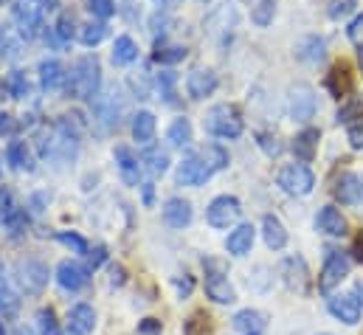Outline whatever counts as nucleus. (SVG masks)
Returning a JSON list of instances; mask_svg holds the SVG:
<instances>
[{"label":"nucleus","instance_id":"obj_26","mask_svg":"<svg viewBox=\"0 0 363 335\" xmlns=\"http://www.w3.org/2000/svg\"><path fill=\"white\" fill-rule=\"evenodd\" d=\"M40 82H43L45 90H60V87H65L68 74H65L62 62H57V60H45V62H40Z\"/></svg>","mask_w":363,"mask_h":335},{"label":"nucleus","instance_id":"obj_27","mask_svg":"<svg viewBox=\"0 0 363 335\" xmlns=\"http://www.w3.org/2000/svg\"><path fill=\"white\" fill-rule=\"evenodd\" d=\"M152 136H155V116L150 110H138L133 116V138L138 144H147L152 141Z\"/></svg>","mask_w":363,"mask_h":335},{"label":"nucleus","instance_id":"obj_19","mask_svg":"<svg viewBox=\"0 0 363 335\" xmlns=\"http://www.w3.org/2000/svg\"><path fill=\"white\" fill-rule=\"evenodd\" d=\"M254 240H257V229L251 223H242V226H237L228 234L225 251L231 253V256H245V253H251V248H254Z\"/></svg>","mask_w":363,"mask_h":335},{"label":"nucleus","instance_id":"obj_32","mask_svg":"<svg viewBox=\"0 0 363 335\" xmlns=\"http://www.w3.org/2000/svg\"><path fill=\"white\" fill-rule=\"evenodd\" d=\"M141 161H144V167H147V172H150L152 177L164 175V172H167V167H169V158H167V153H164V150H155V147H152V150H147Z\"/></svg>","mask_w":363,"mask_h":335},{"label":"nucleus","instance_id":"obj_14","mask_svg":"<svg viewBox=\"0 0 363 335\" xmlns=\"http://www.w3.org/2000/svg\"><path fill=\"white\" fill-rule=\"evenodd\" d=\"M281 276H284V285L296 293H307L310 287V270H307V262L301 256H287L281 262Z\"/></svg>","mask_w":363,"mask_h":335},{"label":"nucleus","instance_id":"obj_48","mask_svg":"<svg viewBox=\"0 0 363 335\" xmlns=\"http://www.w3.org/2000/svg\"><path fill=\"white\" fill-rule=\"evenodd\" d=\"M358 113H361V101H350L347 107L338 110V121H352V116H358Z\"/></svg>","mask_w":363,"mask_h":335},{"label":"nucleus","instance_id":"obj_22","mask_svg":"<svg viewBox=\"0 0 363 335\" xmlns=\"http://www.w3.org/2000/svg\"><path fill=\"white\" fill-rule=\"evenodd\" d=\"M96 327V313L91 304H77L68 313V333L71 335H91Z\"/></svg>","mask_w":363,"mask_h":335},{"label":"nucleus","instance_id":"obj_38","mask_svg":"<svg viewBox=\"0 0 363 335\" xmlns=\"http://www.w3.org/2000/svg\"><path fill=\"white\" fill-rule=\"evenodd\" d=\"M57 240H60L62 246H68L74 253H88V240H85V237H79L77 231H60V234H57Z\"/></svg>","mask_w":363,"mask_h":335},{"label":"nucleus","instance_id":"obj_58","mask_svg":"<svg viewBox=\"0 0 363 335\" xmlns=\"http://www.w3.org/2000/svg\"><path fill=\"white\" fill-rule=\"evenodd\" d=\"M358 290H363V279H361V282H358Z\"/></svg>","mask_w":363,"mask_h":335},{"label":"nucleus","instance_id":"obj_41","mask_svg":"<svg viewBox=\"0 0 363 335\" xmlns=\"http://www.w3.org/2000/svg\"><path fill=\"white\" fill-rule=\"evenodd\" d=\"M74 26H77V23H74V14H71V11H62L60 20H57V37H60L62 43H68V40L74 37V31H77Z\"/></svg>","mask_w":363,"mask_h":335},{"label":"nucleus","instance_id":"obj_33","mask_svg":"<svg viewBox=\"0 0 363 335\" xmlns=\"http://www.w3.org/2000/svg\"><path fill=\"white\" fill-rule=\"evenodd\" d=\"M152 60L161 62V65H178V62L186 60V48L183 45H158Z\"/></svg>","mask_w":363,"mask_h":335},{"label":"nucleus","instance_id":"obj_46","mask_svg":"<svg viewBox=\"0 0 363 335\" xmlns=\"http://www.w3.org/2000/svg\"><path fill=\"white\" fill-rule=\"evenodd\" d=\"M17 119L11 113H0V136H14L17 133Z\"/></svg>","mask_w":363,"mask_h":335},{"label":"nucleus","instance_id":"obj_17","mask_svg":"<svg viewBox=\"0 0 363 335\" xmlns=\"http://www.w3.org/2000/svg\"><path fill=\"white\" fill-rule=\"evenodd\" d=\"M186 90L191 99H206L217 90V74L211 68H194L189 77H186Z\"/></svg>","mask_w":363,"mask_h":335},{"label":"nucleus","instance_id":"obj_13","mask_svg":"<svg viewBox=\"0 0 363 335\" xmlns=\"http://www.w3.org/2000/svg\"><path fill=\"white\" fill-rule=\"evenodd\" d=\"M324 84H327V90H330L333 99H347V96L355 90V74H352V68H350L347 62H335V65L330 68Z\"/></svg>","mask_w":363,"mask_h":335},{"label":"nucleus","instance_id":"obj_10","mask_svg":"<svg viewBox=\"0 0 363 335\" xmlns=\"http://www.w3.org/2000/svg\"><path fill=\"white\" fill-rule=\"evenodd\" d=\"M327 310H330L338 322L355 327L363 316V299L358 296V293H338V296H330Z\"/></svg>","mask_w":363,"mask_h":335},{"label":"nucleus","instance_id":"obj_52","mask_svg":"<svg viewBox=\"0 0 363 335\" xmlns=\"http://www.w3.org/2000/svg\"><path fill=\"white\" fill-rule=\"evenodd\" d=\"M175 285H178V293H181V296H189V293H191V287H194V279H191L189 273H183V279H178Z\"/></svg>","mask_w":363,"mask_h":335},{"label":"nucleus","instance_id":"obj_44","mask_svg":"<svg viewBox=\"0 0 363 335\" xmlns=\"http://www.w3.org/2000/svg\"><path fill=\"white\" fill-rule=\"evenodd\" d=\"M257 138H259V147L265 150V155H271V158H276V155L281 153V144H279V138H276L273 133H259Z\"/></svg>","mask_w":363,"mask_h":335},{"label":"nucleus","instance_id":"obj_60","mask_svg":"<svg viewBox=\"0 0 363 335\" xmlns=\"http://www.w3.org/2000/svg\"><path fill=\"white\" fill-rule=\"evenodd\" d=\"M0 335H6V333H3V322H0Z\"/></svg>","mask_w":363,"mask_h":335},{"label":"nucleus","instance_id":"obj_20","mask_svg":"<svg viewBox=\"0 0 363 335\" xmlns=\"http://www.w3.org/2000/svg\"><path fill=\"white\" fill-rule=\"evenodd\" d=\"M318 141H321V133H318L315 127H307V130H301V133L293 138V155H296L301 164H310V161L315 158Z\"/></svg>","mask_w":363,"mask_h":335},{"label":"nucleus","instance_id":"obj_23","mask_svg":"<svg viewBox=\"0 0 363 335\" xmlns=\"http://www.w3.org/2000/svg\"><path fill=\"white\" fill-rule=\"evenodd\" d=\"M0 223H6V226L14 229V231L23 226V209L17 206L14 192H11L9 186L0 189Z\"/></svg>","mask_w":363,"mask_h":335},{"label":"nucleus","instance_id":"obj_7","mask_svg":"<svg viewBox=\"0 0 363 335\" xmlns=\"http://www.w3.org/2000/svg\"><path fill=\"white\" fill-rule=\"evenodd\" d=\"M276 183L281 186V192H287V194H293V197H304V194L313 192L315 175L304 167V164H290V167H284L279 172Z\"/></svg>","mask_w":363,"mask_h":335},{"label":"nucleus","instance_id":"obj_42","mask_svg":"<svg viewBox=\"0 0 363 335\" xmlns=\"http://www.w3.org/2000/svg\"><path fill=\"white\" fill-rule=\"evenodd\" d=\"M9 87H11V99H26V93H28V82H26L23 71H11V77H9Z\"/></svg>","mask_w":363,"mask_h":335},{"label":"nucleus","instance_id":"obj_28","mask_svg":"<svg viewBox=\"0 0 363 335\" xmlns=\"http://www.w3.org/2000/svg\"><path fill=\"white\" fill-rule=\"evenodd\" d=\"M324 40L321 37H304L301 43H298V48H296V57L298 60H304V62H318V60H324Z\"/></svg>","mask_w":363,"mask_h":335},{"label":"nucleus","instance_id":"obj_54","mask_svg":"<svg viewBox=\"0 0 363 335\" xmlns=\"http://www.w3.org/2000/svg\"><path fill=\"white\" fill-rule=\"evenodd\" d=\"M352 253H355L358 262H363V231L355 237V243H352Z\"/></svg>","mask_w":363,"mask_h":335},{"label":"nucleus","instance_id":"obj_50","mask_svg":"<svg viewBox=\"0 0 363 335\" xmlns=\"http://www.w3.org/2000/svg\"><path fill=\"white\" fill-rule=\"evenodd\" d=\"M138 333H144V335L161 333V322H158V319H144V322L138 324Z\"/></svg>","mask_w":363,"mask_h":335},{"label":"nucleus","instance_id":"obj_11","mask_svg":"<svg viewBox=\"0 0 363 335\" xmlns=\"http://www.w3.org/2000/svg\"><path fill=\"white\" fill-rule=\"evenodd\" d=\"M88 279H91V268H85V265H79L74 259H62L57 265V285L62 290L77 293V290H82L88 285Z\"/></svg>","mask_w":363,"mask_h":335},{"label":"nucleus","instance_id":"obj_12","mask_svg":"<svg viewBox=\"0 0 363 335\" xmlns=\"http://www.w3.org/2000/svg\"><path fill=\"white\" fill-rule=\"evenodd\" d=\"M315 93L307 87V84H298L290 90V101H287V110H290V119L293 121H310L315 116Z\"/></svg>","mask_w":363,"mask_h":335},{"label":"nucleus","instance_id":"obj_61","mask_svg":"<svg viewBox=\"0 0 363 335\" xmlns=\"http://www.w3.org/2000/svg\"><path fill=\"white\" fill-rule=\"evenodd\" d=\"M318 335H333V333H318Z\"/></svg>","mask_w":363,"mask_h":335},{"label":"nucleus","instance_id":"obj_47","mask_svg":"<svg viewBox=\"0 0 363 335\" xmlns=\"http://www.w3.org/2000/svg\"><path fill=\"white\" fill-rule=\"evenodd\" d=\"M350 40H352L358 48H363V14H358V17L352 20V26H350Z\"/></svg>","mask_w":363,"mask_h":335},{"label":"nucleus","instance_id":"obj_5","mask_svg":"<svg viewBox=\"0 0 363 335\" xmlns=\"http://www.w3.org/2000/svg\"><path fill=\"white\" fill-rule=\"evenodd\" d=\"M43 9H45L43 0H14L11 17H14V26H17L20 37L31 40V37L40 34V28H43Z\"/></svg>","mask_w":363,"mask_h":335},{"label":"nucleus","instance_id":"obj_8","mask_svg":"<svg viewBox=\"0 0 363 335\" xmlns=\"http://www.w3.org/2000/svg\"><path fill=\"white\" fill-rule=\"evenodd\" d=\"M14 276H17V285L31 296H40L43 287L48 285V268L40 259H20L14 268Z\"/></svg>","mask_w":363,"mask_h":335},{"label":"nucleus","instance_id":"obj_25","mask_svg":"<svg viewBox=\"0 0 363 335\" xmlns=\"http://www.w3.org/2000/svg\"><path fill=\"white\" fill-rule=\"evenodd\" d=\"M116 164H118V172H121L124 183H130V186L138 183L141 164H138V158H135V153L130 147H116Z\"/></svg>","mask_w":363,"mask_h":335},{"label":"nucleus","instance_id":"obj_49","mask_svg":"<svg viewBox=\"0 0 363 335\" xmlns=\"http://www.w3.org/2000/svg\"><path fill=\"white\" fill-rule=\"evenodd\" d=\"M104 259H107V248H104V246H96V248L88 253V265H91L93 270H96V268H99Z\"/></svg>","mask_w":363,"mask_h":335},{"label":"nucleus","instance_id":"obj_15","mask_svg":"<svg viewBox=\"0 0 363 335\" xmlns=\"http://www.w3.org/2000/svg\"><path fill=\"white\" fill-rule=\"evenodd\" d=\"M333 194H335L344 206H358L363 200V180L355 172H344V175L335 180Z\"/></svg>","mask_w":363,"mask_h":335},{"label":"nucleus","instance_id":"obj_6","mask_svg":"<svg viewBox=\"0 0 363 335\" xmlns=\"http://www.w3.org/2000/svg\"><path fill=\"white\" fill-rule=\"evenodd\" d=\"M350 268H352V259L344 251H330L324 259V268L318 273V290L321 293H333L347 276H350Z\"/></svg>","mask_w":363,"mask_h":335},{"label":"nucleus","instance_id":"obj_35","mask_svg":"<svg viewBox=\"0 0 363 335\" xmlns=\"http://www.w3.org/2000/svg\"><path fill=\"white\" fill-rule=\"evenodd\" d=\"M104 37H107V26H104V23H85V26H82V31H79L82 45H88V48L99 45Z\"/></svg>","mask_w":363,"mask_h":335},{"label":"nucleus","instance_id":"obj_59","mask_svg":"<svg viewBox=\"0 0 363 335\" xmlns=\"http://www.w3.org/2000/svg\"><path fill=\"white\" fill-rule=\"evenodd\" d=\"M43 3H51V6H54V3H57V0H43Z\"/></svg>","mask_w":363,"mask_h":335},{"label":"nucleus","instance_id":"obj_16","mask_svg":"<svg viewBox=\"0 0 363 335\" xmlns=\"http://www.w3.org/2000/svg\"><path fill=\"white\" fill-rule=\"evenodd\" d=\"M231 324H234V330L240 335H265V330H268V316L262 310L245 307V310H240L231 319Z\"/></svg>","mask_w":363,"mask_h":335},{"label":"nucleus","instance_id":"obj_53","mask_svg":"<svg viewBox=\"0 0 363 335\" xmlns=\"http://www.w3.org/2000/svg\"><path fill=\"white\" fill-rule=\"evenodd\" d=\"M113 276H110V282L116 285V287H121L124 285V279H127V273H124V268L121 265H113V270H110Z\"/></svg>","mask_w":363,"mask_h":335},{"label":"nucleus","instance_id":"obj_29","mask_svg":"<svg viewBox=\"0 0 363 335\" xmlns=\"http://www.w3.org/2000/svg\"><path fill=\"white\" fill-rule=\"evenodd\" d=\"M138 60V45L130 37H116L113 43V62L116 65H130Z\"/></svg>","mask_w":363,"mask_h":335},{"label":"nucleus","instance_id":"obj_51","mask_svg":"<svg viewBox=\"0 0 363 335\" xmlns=\"http://www.w3.org/2000/svg\"><path fill=\"white\" fill-rule=\"evenodd\" d=\"M172 82H175L172 74H161V77H158V87L167 93V101H172Z\"/></svg>","mask_w":363,"mask_h":335},{"label":"nucleus","instance_id":"obj_31","mask_svg":"<svg viewBox=\"0 0 363 335\" xmlns=\"http://www.w3.org/2000/svg\"><path fill=\"white\" fill-rule=\"evenodd\" d=\"M167 138H169L175 147H189V144H191V121H189V119H175V121L169 124Z\"/></svg>","mask_w":363,"mask_h":335},{"label":"nucleus","instance_id":"obj_9","mask_svg":"<svg viewBox=\"0 0 363 335\" xmlns=\"http://www.w3.org/2000/svg\"><path fill=\"white\" fill-rule=\"evenodd\" d=\"M240 214H242V206H240V200L231 197V194L214 197V200L208 203V209H206V220H208L211 229H228L231 223L240 220Z\"/></svg>","mask_w":363,"mask_h":335},{"label":"nucleus","instance_id":"obj_1","mask_svg":"<svg viewBox=\"0 0 363 335\" xmlns=\"http://www.w3.org/2000/svg\"><path fill=\"white\" fill-rule=\"evenodd\" d=\"M228 167V153L217 144H208L203 147L200 153H191L186 155L178 167V183L183 186H203L214 172Z\"/></svg>","mask_w":363,"mask_h":335},{"label":"nucleus","instance_id":"obj_4","mask_svg":"<svg viewBox=\"0 0 363 335\" xmlns=\"http://www.w3.org/2000/svg\"><path fill=\"white\" fill-rule=\"evenodd\" d=\"M203 268H206V296L217 304H234L237 302V290L234 285L228 282V270L220 259H203Z\"/></svg>","mask_w":363,"mask_h":335},{"label":"nucleus","instance_id":"obj_57","mask_svg":"<svg viewBox=\"0 0 363 335\" xmlns=\"http://www.w3.org/2000/svg\"><path fill=\"white\" fill-rule=\"evenodd\" d=\"M11 335H34V330H28V327H17Z\"/></svg>","mask_w":363,"mask_h":335},{"label":"nucleus","instance_id":"obj_21","mask_svg":"<svg viewBox=\"0 0 363 335\" xmlns=\"http://www.w3.org/2000/svg\"><path fill=\"white\" fill-rule=\"evenodd\" d=\"M164 220L172 229H186L191 223V203L183 197H169L164 203Z\"/></svg>","mask_w":363,"mask_h":335},{"label":"nucleus","instance_id":"obj_34","mask_svg":"<svg viewBox=\"0 0 363 335\" xmlns=\"http://www.w3.org/2000/svg\"><path fill=\"white\" fill-rule=\"evenodd\" d=\"M273 14H276V0H257L254 9H251V20L257 26H271L273 23Z\"/></svg>","mask_w":363,"mask_h":335},{"label":"nucleus","instance_id":"obj_30","mask_svg":"<svg viewBox=\"0 0 363 335\" xmlns=\"http://www.w3.org/2000/svg\"><path fill=\"white\" fill-rule=\"evenodd\" d=\"M6 161L11 169H31V158H28V147L26 141H11L6 147Z\"/></svg>","mask_w":363,"mask_h":335},{"label":"nucleus","instance_id":"obj_18","mask_svg":"<svg viewBox=\"0 0 363 335\" xmlns=\"http://www.w3.org/2000/svg\"><path fill=\"white\" fill-rule=\"evenodd\" d=\"M315 229H318L321 234H327V237H344L350 226H347V217L341 214V209L324 206V209L318 212V217H315Z\"/></svg>","mask_w":363,"mask_h":335},{"label":"nucleus","instance_id":"obj_36","mask_svg":"<svg viewBox=\"0 0 363 335\" xmlns=\"http://www.w3.org/2000/svg\"><path fill=\"white\" fill-rule=\"evenodd\" d=\"M37 327H40V335H60V324H57V313L51 307H43L37 313Z\"/></svg>","mask_w":363,"mask_h":335},{"label":"nucleus","instance_id":"obj_55","mask_svg":"<svg viewBox=\"0 0 363 335\" xmlns=\"http://www.w3.org/2000/svg\"><path fill=\"white\" fill-rule=\"evenodd\" d=\"M144 200H147V203H152V183H147V186H144Z\"/></svg>","mask_w":363,"mask_h":335},{"label":"nucleus","instance_id":"obj_37","mask_svg":"<svg viewBox=\"0 0 363 335\" xmlns=\"http://www.w3.org/2000/svg\"><path fill=\"white\" fill-rule=\"evenodd\" d=\"M17 310H20V299H17L6 285H0V316L14 319V316H17Z\"/></svg>","mask_w":363,"mask_h":335},{"label":"nucleus","instance_id":"obj_2","mask_svg":"<svg viewBox=\"0 0 363 335\" xmlns=\"http://www.w3.org/2000/svg\"><path fill=\"white\" fill-rule=\"evenodd\" d=\"M99 84H101V62L96 54H85L77 60L74 71L68 74L65 90L74 99H93L99 93Z\"/></svg>","mask_w":363,"mask_h":335},{"label":"nucleus","instance_id":"obj_24","mask_svg":"<svg viewBox=\"0 0 363 335\" xmlns=\"http://www.w3.org/2000/svg\"><path fill=\"white\" fill-rule=\"evenodd\" d=\"M262 240L271 251H281L287 246V229L281 226V220L276 214H265L262 220Z\"/></svg>","mask_w":363,"mask_h":335},{"label":"nucleus","instance_id":"obj_56","mask_svg":"<svg viewBox=\"0 0 363 335\" xmlns=\"http://www.w3.org/2000/svg\"><path fill=\"white\" fill-rule=\"evenodd\" d=\"M155 3H158V6H167V9H169V6H178L181 0H155Z\"/></svg>","mask_w":363,"mask_h":335},{"label":"nucleus","instance_id":"obj_43","mask_svg":"<svg viewBox=\"0 0 363 335\" xmlns=\"http://www.w3.org/2000/svg\"><path fill=\"white\" fill-rule=\"evenodd\" d=\"M355 6H358V0H330V17L333 20H341L350 11H355Z\"/></svg>","mask_w":363,"mask_h":335},{"label":"nucleus","instance_id":"obj_3","mask_svg":"<svg viewBox=\"0 0 363 335\" xmlns=\"http://www.w3.org/2000/svg\"><path fill=\"white\" fill-rule=\"evenodd\" d=\"M203 124H206V130H208L211 136H217V138H240V136H242V127H245L242 113H240L237 104H214V107L206 113Z\"/></svg>","mask_w":363,"mask_h":335},{"label":"nucleus","instance_id":"obj_45","mask_svg":"<svg viewBox=\"0 0 363 335\" xmlns=\"http://www.w3.org/2000/svg\"><path fill=\"white\" fill-rule=\"evenodd\" d=\"M347 141H350L352 150H363V119L361 121H355V124H350V130H347Z\"/></svg>","mask_w":363,"mask_h":335},{"label":"nucleus","instance_id":"obj_39","mask_svg":"<svg viewBox=\"0 0 363 335\" xmlns=\"http://www.w3.org/2000/svg\"><path fill=\"white\" fill-rule=\"evenodd\" d=\"M85 6H88V11H91L93 17H99V20H107V17L116 14V3L113 0H85Z\"/></svg>","mask_w":363,"mask_h":335},{"label":"nucleus","instance_id":"obj_40","mask_svg":"<svg viewBox=\"0 0 363 335\" xmlns=\"http://www.w3.org/2000/svg\"><path fill=\"white\" fill-rule=\"evenodd\" d=\"M208 322H211V319H208L206 313H194V316L186 322V335H208V330H211Z\"/></svg>","mask_w":363,"mask_h":335}]
</instances>
